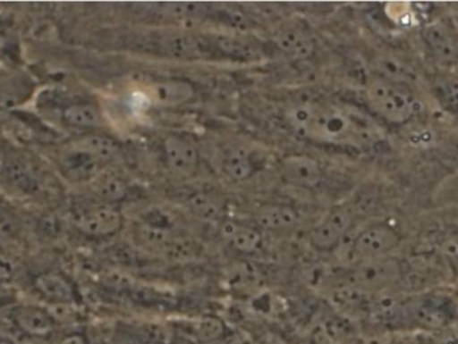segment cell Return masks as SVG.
Returning <instances> with one entry per match:
<instances>
[{
  "label": "cell",
  "mask_w": 458,
  "mask_h": 344,
  "mask_svg": "<svg viewBox=\"0 0 458 344\" xmlns=\"http://www.w3.org/2000/svg\"><path fill=\"white\" fill-rule=\"evenodd\" d=\"M163 47L168 55L177 59L208 58L214 54L215 43L191 34H172L163 40Z\"/></svg>",
  "instance_id": "13"
},
{
  "label": "cell",
  "mask_w": 458,
  "mask_h": 344,
  "mask_svg": "<svg viewBox=\"0 0 458 344\" xmlns=\"http://www.w3.org/2000/svg\"><path fill=\"white\" fill-rule=\"evenodd\" d=\"M355 214L350 206H339L331 209L322 222L311 231L310 240L319 251L338 248L352 231Z\"/></svg>",
  "instance_id": "7"
},
{
  "label": "cell",
  "mask_w": 458,
  "mask_h": 344,
  "mask_svg": "<svg viewBox=\"0 0 458 344\" xmlns=\"http://www.w3.org/2000/svg\"><path fill=\"white\" fill-rule=\"evenodd\" d=\"M72 222L89 238H106L121 230L123 217L109 204H85L72 208Z\"/></svg>",
  "instance_id": "6"
},
{
  "label": "cell",
  "mask_w": 458,
  "mask_h": 344,
  "mask_svg": "<svg viewBox=\"0 0 458 344\" xmlns=\"http://www.w3.org/2000/svg\"><path fill=\"white\" fill-rule=\"evenodd\" d=\"M0 344H15L13 340H7V338L0 337Z\"/></svg>",
  "instance_id": "35"
},
{
  "label": "cell",
  "mask_w": 458,
  "mask_h": 344,
  "mask_svg": "<svg viewBox=\"0 0 458 344\" xmlns=\"http://www.w3.org/2000/svg\"><path fill=\"white\" fill-rule=\"evenodd\" d=\"M435 98L451 114H458V80L454 78H437L432 86Z\"/></svg>",
  "instance_id": "26"
},
{
  "label": "cell",
  "mask_w": 458,
  "mask_h": 344,
  "mask_svg": "<svg viewBox=\"0 0 458 344\" xmlns=\"http://www.w3.org/2000/svg\"><path fill=\"white\" fill-rule=\"evenodd\" d=\"M58 344H88V340L82 334L67 335Z\"/></svg>",
  "instance_id": "34"
},
{
  "label": "cell",
  "mask_w": 458,
  "mask_h": 344,
  "mask_svg": "<svg viewBox=\"0 0 458 344\" xmlns=\"http://www.w3.org/2000/svg\"><path fill=\"white\" fill-rule=\"evenodd\" d=\"M59 165L70 180L77 182H90L102 169L106 168V165L74 144L64 150Z\"/></svg>",
  "instance_id": "11"
},
{
  "label": "cell",
  "mask_w": 458,
  "mask_h": 344,
  "mask_svg": "<svg viewBox=\"0 0 458 344\" xmlns=\"http://www.w3.org/2000/svg\"><path fill=\"white\" fill-rule=\"evenodd\" d=\"M373 71L374 75L381 80L394 85L406 86V88H409L414 80L411 67L406 66L397 56L387 55V54H382L373 59Z\"/></svg>",
  "instance_id": "19"
},
{
  "label": "cell",
  "mask_w": 458,
  "mask_h": 344,
  "mask_svg": "<svg viewBox=\"0 0 458 344\" xmlns=\"http://www.w3.org/2000/svg\"><path fill=\"white\" fill-rule=\"evenodd\" d=\"M225 174L234 181L247 180L253 173V164L250 152L244 147H234L229 150L223 161Z\"/></svg>",
  "instance_id": "25"
},
{
  "label": "cell",
  "mask_w": 458,
  "mask_h": 344,
  "mask_svg": "<svg viewBox=\"0 0 458 344\" xmlns=\"http://www.w3.org/2000/svg\"><path fill=\"white\" fill-rule=\"evenodd\" d=\"M405 276L403 263L389 256L354 263L347 273L346 283L365 294L376 295L394 289Z\"/></svg>",
  "instance_id": "3"
},
{
  "label": "cell",
  "mask_w": 458,
  "mask_h": 344,
  "mask_svg": "<svg viewBox=\"0 0 458 344\" xmlns=\"http://www.w3.org/2000/svg\"><path fill=\"white\" fill-rule=\"evenodd\" d=\"M214 43L220 54L236 61H256L263 55L260 46L250 38L225 35V37L217 38Z\"/></svg>",
  "instance_id": "20"
},
{
  "label": "cell",
  "mask_w": 458,
  "mask_h": 344,
  "mask_svg": "<svg viewBox=\"0 0 458 344\" xmlns=\"http://www.w3.org/2000/svg\"><path fill=\"white\" fill-rule=\"evenodd\" d=\"M283 179L290 184L301 188H315L322 180L319 163L309 155H293L283 158Z\"/></svg>",
  "instance_id": "12"
},
{
  "label": "cell",
  "mask_w": 458,
  "mask_h": 344,
  "mask_svg": "<svg viewBox=\"0 0 458 344\" xmlns=\"http://www.w3.org/2000/svg\"><path fill=\"white\" fill-rule=\"evenodd\" d=\"M163 147L166 165L174 176L180 179L195 176L200 157L198 149L191 142L182 137L169 136L164 141Z\"/></svg>",
  "instance_id": "10"
},
{
  "label": "cell",
  "mask_w": 458,
  "mask_h": 344,
  "mask_svg": "<svg viewBox=\"0 0 458 344\" xmlns=\"http://www.w3.org/2000/svg\"><path fill=\"white\" fill-rule=\"evenodd\" d=\"M75 147L85 150L89 155H93L99 163L106 165L120 152V145L115 139L105 136V134L90 133L81 137L77 141L72 142Z\"/></svg>",
  "instance_id": "21"
},
{
  "label": "cell",
  "mask_w": 458,
  "mask_h": 344,
  "mask_svg": "<svg viewBox=\"0 0 458 344\" xmlns=\"http://www.w3.org/2000/svg\"><path fill=\"white\" fill-rule=\"evenodd\" d=\"M136 238L140 246L144 247L148 251L165 255L174 236L166 228L142 222V224L137 225Z\"/></svg>",
  "instance_id": "24"
},
{
  "label": "cell",
  "mask_w": 458,
  "mask_h": 344,
  "mask_svg": "<svg viewBox=\"0 0 458 344\" xmlns=\"http://www.w3.org/2000/svg\"><path fill=\"white\" fill-rule=\"evenodd\" d=\"M256 220L266 230H288L298 222V214L291 206H263L259 208Z\"/></svg>",
  "instance_id": "23"
},
{
  "label": "cell",
  "mask_w": 458,
  "mask_h": 344,
  "mask_svg": "<svg viewBox=\"0 0 458 344\" xmlns=\"http://www.w3.org/2000/svg\"><path fill=\"white\" fill-rule=\"evenodd\" d=\"M288 122L301 138L323 144L362 147L377 136L376 128L360 113L317 102L291 109Z\"/></svg>",
  "instance_id": "1"
},
{
  "label": "cell",
  "mask_w": 458,
  "mask_h": 344,
  "mask_svg": "<svg viewBox=\"0 0 458 344\" xmlns=\"http://www.w3.org/2000/svg\"><path fill=\"white\" fill-rule=\"evenodd\" d=\"M195 96L191 83L180 80H168L156 82L149 88V98L153 104L163 107H176L185 104Z\"/></svg>",
  "instance_id": "15"
},
{
  "label": "cell",
  "mask_w": 458,
  "mask_h": 344,
  "mask_svg": "<svg viewBox=\"0 0 458 344\" xmlns=\"http://www.w3.org/2000/svg\"><path fill=\"white\" fill-rule=\"evenodd\" d=\"M90 190L102 204H113L125 198L128 187L125 181L109 169L104 168L90 182Z\"/></svg>",
  "instance_id": "18"
},
{
  "label": "cell",
  "mask_w": 458,
  "mask_h": 344,
  "mask_svg": "<svg viewBox=\"0 0 458 344\" xmlns=\"http://www.w3.org/2000/svg\"><path fill=\"white\" fill-rule=\"evenodd\" d=\"M62 118L67 125L78 129H97L104 125V118L98 107L93 104H72L62 113Z\"/></svg>",
  "instance_id": "22"
},
{
  "label": "cell",
  "mask_w": 458,
  "mask_h": 344,
  "mask_svg": "<svg viewBox=\"0 0 458 344\" xmlns=\"http://www.w3.org/2000/svg\"><path fill=\"white\" fill-rule=\"evenodd\" d=\"M38 294L53 305H72L75 303L74 286L61 273H46L35 279Z\"/></svg>",
  "instance_id": "14"
},
{
  "label": "cell",
  "mask_w": 458,
  "mask_h": 344,
  "mask_svg": "<svg viewBox=\"0 0 458 344\" xmlns=\"http://www.w3.org/2000/svg\"><path fill=\"white\" fill-rule=\"evenodd\" d=\"M8 319L18 331L34 340H47L58 330L53 314L37 305L15 306L8 311Z\"/></svg>",
  "instance_id": "8"
},
{
  "label": "cell",
  "mask_w": 458,
  "mask_h": 344,
  "mask_svg": "<svg viewBox=\"0 0 458 344\" xmlns=\"http://www.w3.org/2000/svg\"><path fill=\"white\" fill-rule=\"evenodd\" d=\"M220 235L227 241L229 247L240 254H253L261 246V235L259 231L232 220L223 222Z\"/></svg>",
  "instance_id": "17"
},
{
  "label": "cell",
  "mask_w": 458,
  "mask_h": 344,
  "mask_svg": "<svg viewBox=\"0 0 458 344\" xmlns=\"http://www.w3.org/2000/svg\"><path fill=\"white\" fill-rule=\"evenodd\" d=\"M5 176L13 187L23 190V192H27V190L31 192L32 188L35 187L34 174L23 161L16 160L7 164Z\"/></svg>",
  "instance_id": "29"
},
{
  "label": "cell",
  "mask_w": 458,
  "mask_h": 344,
  "mask_svg": "<svg viewBox=\"0 0 458 344\" xmlns=\"http://www.w3.org/2000/svg\"><path fill=\"white\" fill-rule=\"evenodd\" d=\"M13 276V265L0 257V281H8Z\"/></svg>",
  "instance_id": "33"
},
{
  "label": "cell",
  "mask_w": 458,
  "mask_h": 344,
  "mask_svg": "<svg viewBox=\"0 0 458 344\" xmlns=\"http://www.w3.org/2000/svg\"><path fill=\"white\" fill-rule=\"evenodd\" d=\"M225 334V324L216 318L201 319L196 324V335L204 342H214Z\"/></svg>",
  "instance_id": "30"
},
{
  "label": "cell",
  "mask_w": 458,
  "mask_h": 344,
  "mask_svg": "<svg viewBox=\"0 0 458 344\" xmlns=\"http://www.w3.org/2000/svg\"><path fill=\"white\" fill-rule=\"evenodd\" d=\"M433 344H458V330L452 326L443 331L436 332Z\"/></svg>",
  "instance_id": "32"
},
{
  "label": "cell",
  "mask_w": 458,
  "mask_h": 344,
  "mask_svg": "<svg viewBox=\"0 0 458 344\" xmlns=\"http://www.w3.org/2000/svg\"><path fill=\"white\" fill-rule=\"evenodd\" d=\"M277 48L293 61H304L314 54L315 43L304 29L298 27L282 29L275 38Z\"/></svg>",
  "instance_id": "16"
},
{
  "label": "cell",
  "mask_w": 458,
  "mask_h": 344,
  "mask_svg": "<svg viewBox=\"0 0 458 344\" xmlns=\"http://www.w3.org/2000/svg\"><path fill=\"white\" fill-rule=\"evenodd\" d=\"M188 208L203 222H215L222 214V206L214 196L207 193H196L188 200Z\"/></svg>",
  "instance_id": "27"
},
{
  "label": "cell",
  "mask_w": 458,
  "mask_h": 344,
  "mask_svg": "<svg viewBox=\"0 0 458 344\" xmlns=\"http://www.w3.org/2000/svg\"><path fill=\"white\" fill-rule=\"evenodd\" d=\"M422 39L428 53L438 64L454 66L458 63V34L449 24L435 23L425 27Z\"/></svg>",
  "instance_id": "9"
},
{
  "label": "cell",
  "mask_w": 458,
  "mask_h": 344,
  "mask_svg": "<svg viewBox=\"0 0 458 344\" xmlns=\"http://www.w3.org/2000/svg\"><path fill=\"white\" fill-rule=\"evenodd\" d=\"M161 13L179 21H199L208 13L203 3H165L158 5Z\"/></svg>",
  "instance_id": "28"
},
{
  "label": "cell",
  "mask_w": 458,
  "mask_h": 344,
  "mask_svg": "<svg viewBox=\"0 0 458 344\" xmlns=\"http://www.w3.org/2000/svg\"><path fill=\"white\" fill-rule=\"evenodd\" d=\"M401 240V233L394 227L377 222L369 225L355 236L350 244V254L355 263L389 257L400 247Z\"/></svg>",
  "instance_id": "5"
},
{
  "label": "cell",
  "mask_w": 458,
  "mask_h": 344,
  "mask_svg": "<svg viewBox=\"0 0 458 344\" xmlns=\"http://www.w3.org/2000/svg\"><path fill=\"white\" fill-rule=\"evenodd\" d=\"M27 90L29 88H24L21 83H10L0 88V109H11L21 104L27 96Z\"/></svg>",
  "instance_id": "31"
},
{
  "label": "cell",
  "mask_w": 458,
  "mask_h": 344,
  "mask_svg": "<svg viewBox=\"0 0 458 344\" xmlns=\"http://www.w3.org/2000/svg\"><path fill=\"white\" fill-rule=\"evenodd\" d=\"M406 326L422 331L438 332L454 326L456 307L451 298L440 294H420L405 302Z\"/></svg>",
  "instance_id": "4"
},
{
  "label": "cell",
  "mask_w": 458,
  "mask_h": 344,
  "mask_svg": "<svg viewBox=\"0 0 458 344\" xmlns=\"http://www.w3.org/2000/svg\"><path fill=\"white\" fill-rule=\"evenodd\" d=\"M369 109L392 125H403L421 112V102L406 86L394 85L374 75L365 88Z\"/></svg>",
  "instance_id": "2"
}]
</instances>
